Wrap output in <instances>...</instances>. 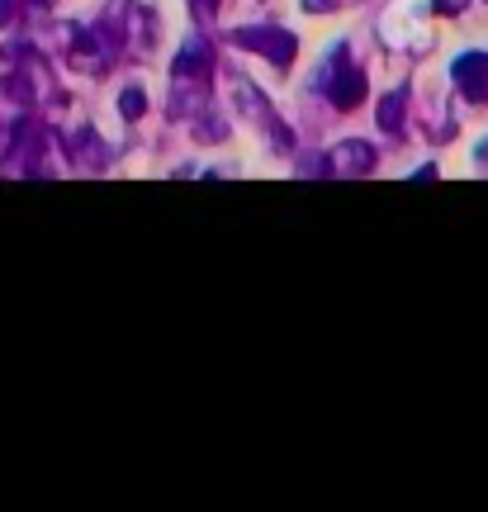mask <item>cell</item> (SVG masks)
I'll list each match as a JSON object with an SVG mask.
<instances>
[{
  "label": "cell",
  "mask_w": 488,
  "mask_h": 512,
  "mask_svg": "<svg viewBox=\"0 0 488 512\" xmlns=\"http://www.w3.org/2000/svg\"><path fill=\"white\" fill-rule=\"evenodd\" d=\"M403 114H408V91H389L380 100V128L394 133V138H403Z\"/></svg>",
  "instance_id": "cell-8"
},
{
  "label": "cell",
  "mask_w": 488,
  "mask_h": 512,
  "mask_svg": "<svg viewBox=\"0 0 488 512\" xmlns=\"http://www.w3.org/2000/svg\"><path fill=\"white\" fill-rule=\"evenodd\" d=\"M119 114H124L128 124H138V119L147 114V95L138 91V86H128V91L119 95Z\"/></svg>",
  "instance_id": "cell-9"
},
{
  "label": "cell",
  "mask_w": 488,
  "mask_h": 512,
  "mask_svg": "<svg viewBox=\"0 0 488 512\" xmlns=\"http://www.w3.org/2000/svg\"><path fill=\"white\" fill-rule=\"evenodd\" d=\"M237 48H252V53H261L266 62H275L280 72L294 62V53H299V38L290 34V29H280V24H247V29H237L233 34Z\"/></svg>",
  "instance_id": "cell-3"
},
{
  "label": "cell",
  "mask_w": 488,
  "mask_h": 512,
  "mask_svg": "<svg viewBox=\"0 0 488 512\" xmlns=\"http://www.w3.org/2000/svg\"><path fill=\"white\" fill-rule=\"evenodd\" d=\"M318 91L332 100V110H356L365 100V72L351 62V53H332L318 76Z\"/></svg>",
  "instance_id": "cell-2"
},
{
  "label": "cell",
  "mask_w": 488,
  "mask_h": 512,
  "mask_svg": "<svg viewBox=\"0 0 488 512\" xmlns=\"http://www.w3.org/2000/svg\"><path fill=\"white\" fill-rule=\"evenodd\" d=\"M375 147L361 143V138H351V143L332 147V157H327V171L332 176H365V171H375Z\"/></svg>",
  "instance_id": "cell-6"
},
{
  "label": "cell",
  "mask_w": 488,
  "mask_h": 512,
  "mask_svg": "<svg viewBox=\"0 0 488 512\" xmlns=\"http://www.w3.org/2000/svg\"><path fill=\"white\" fill-rule=\"evenodd\" d=\"M48 128L34 124V119H15L10 133H5V147H0V166L15 171V176H38L43 171V152H48Z\"/></svg>",
  "instance_id": "cell-1"
},
{
  "label": "cell",
  "mask_w": 488,
  "mask_h": 512,
  "mask_svg": "<svg viewBox=\"0 0 488 512\" xmlns=\"http://www.w3.org/2000/svg\"><path fill=\"white\" fill-rule=\"evenodd\" d=\"M218 5H223V0H190V15H195L199 24H214Z\"/></svg>",
  "instance_id": "cell-10"
},
{
  "label": "cell",
  "mask_w": 488,
  "mask_h": 512,
  "mask_svg": "<svg viewBox=\"0 0 488 512\" xmlns=\"http://www.w3.org/2000/svg\"><path fill=\"white\" fill-rule=\"evenodd\" d=\"M479 162H488V143H484V147H479Z\"/></svg>",
  "instance_id": "cell-13"
},
{
  "label": "cell",
  "mask_w": 488,
  "mask_h": 512,
  "mask_svg": "<svg viewBox=\"0 0 488 512\" xmlns=\"http://www.w3.org/2000/svg\"><path fill=\"white\" fill-rule=\"evenodd\" d=\"M233 91H237V95H233V105H237V110H242L247 119H256V124L266 128V138H271V143L280 147V152H290V147H294L290 128H285L280 119H275L271 105H266V100H261V95H256L252 86H247V81H233Z\"/></svg>",
  "instance_id": "cell-4"
},
{
  "label": "cell",
  "mask_w": 488,
  "mask_h": 512,
  "mask_svg": "<svg viewBox=\"0 0 488 512\" xmlns=\"http://www.w3.org/2000/svg\"><path fill=\"white\" fill-rule=\"evenodd\" d=\"M72 162H81V171H100V166H109V147L95 138V128H81V133H72Z\"/></svg>",
  "instance_id": "cell-7"
},
{
  "label": "cell",
  "mask_w": 488,
  "mask_h": 512,
  "mask_svg": "<svg viewBox=\"0 0 488 512\" xmlns=\"http://www.w3.org/2000/svg\"><path fill=\"white\" fill-rule=\"evenodd\" d=\"M455 86H460V95L465 100H474V105H484L488 100V57L484 53H465V57H455Z\"/></svg>",
  "instance_id": "cell-5"
},
{
  "label": "cell",
  "mask_w": 488,
  "mask_h": 512,
  "mask_svg": "<svg viewBox=\"0 0 488 512\" xmlns=\"http://www.w3.org/2000/svg\"><path fill=\"white\" fill-rule=\"evenodd\" d=\"M470 0H436V15H460Z\"/></svg>",
  "instance_id": "cell-12"
},
{
  "label": "cell",
  "mask_w": 488,
  "mask_h": 512,
  "mask_svg": "<svg viewBox=\"0 0 488 512\" xmlns=\"http://www.w3.org/2000/svg\"><path fill=\"white\" fill-rule=\"evenodd\" d=\"M342 5H356V0H304V10H313V15H327V10H342Z\"/></svg>",
  "instance_id": "cell-11"
}]
</instances>
